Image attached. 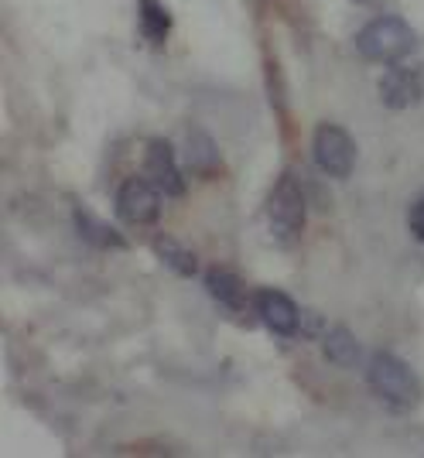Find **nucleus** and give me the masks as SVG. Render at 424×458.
Returning a JSON list of instances; mask_svg holds the SVG:
<instances>
[{
	"label": "nucleus",
	"instance_id": "obj_1",
	"mask_svg": "<svg viewBox=\"0 0 424 458\" xmlns=\"http://www.w3.org/2000/svg\"><path fill=\"white\" fill-rule=\"evenodd\" d=\"M367 383H369V390H373L390 411H397V414L414 411L424 397V386H421V380H418V373H414L404 360H397L394 352H377V356L369 360Z\"/></svg>",
	"mask_w": 424,
	"mask_h": 458
},
{
	"label": "nucleus",
	"instance_id": "obj_2",
	"mask_svg": "<svg viewBox=\"0 0 424 458\" xmlns=\"http://www.w3.org/2000/svg\"><path fill=\"white\" fill-rule=\"evenodd\" d=\"M414 45H418L414 28L397 14H380L369 24H363L356 35V52L367 62H380V65H394V62L407 58L414 52Z\"/></svg>",
	"mask_w": 424,
	"mask_h": 458
},
{
	"label": "nucleus",
	"instance_id": "obj_3",
	"mask_svg": "<svg viewBox=\"0 0 424 458\" xmlns=\"http://www.w3.org/2000/svg\"><path fill=\"white\" fill-rule=\"evenodd\" d=\"M267 229L277 243H294L305 229V191L294 172H284L267 199Z\"/></svg>",
	"mask_w": 424,
	"mask_h": 458
},
{
	"label": "nucleus",
	"instance_id": "obj_4",
	"mask_svg": "<svg viewBox=\"0 0 424 458\" xmlns=\"http://www.w3.org/2000/svg\"><path fill=\"white\" fill-rule=\"evenodd\" d=\"M311 157H315L318 172L343 182L356 168V140L339 123H318L315 137H311Z\"/></svg>",
	"mask_w": 424,
	"mask_h": 458
},
{
	"label": "nucleus",
	"instance_id": "obj_5",
	"mask_svg": "<svg viewBox=\"0 0 424 458\" xmlns=\"http://www.w3.org/2000/svg\"><path fill=\"white\" fill-rule=\"evenodd\" d=\"M116 219L127 226H151L161 216V191L151 178H127L114 199Z\"/></svg>",
	"mask_w": 424,
	"mask_h": 458
},
{
	"label": "nucleus",
	"instance_id": "obj_6",
	"mask_svg": "<svg viewBox=\"0 0 424 458\" xmlns=\"http://www.w3.org/2000/svg\"><path fill=\"white\" fill-rule=\"evenodd\" d=\"M253 311L260 315V322L267 325L274 335H298L301 332V308L291 301L284 291H274V287H260L253 291Z\"/></svg>",
	"mask_w": 424,
	"mask_h": 458
},
{
	"label": "nucleus",
	"instance_id": "obj_7",
	"mask_svg": "<svg viewBox=\"0 0 424 458\" xmlns=\"http://www.w3.org/2000/svg\"><path fill=\"white\" fill-rule=\"evenodd\" d=\"M144 174L155 182V189L161 195H185V174L178 168V157H174V148L172 140H165V137H155V140H148V151H144Z\"/></svg>",
	"mask_w": 424,
	"mask_h": 458
},
{
	"label": "nucleus",
	"instance_id": "obj_8",
	"mask_svg": "<svg viewBox=\"0 0 424 458\" xmlns=\"http://www.w3.org/2000/svg\"><path fill=\"white\" fill-rule=\"evenodd\" d=\"M380 99L386 110H407L424 99V69L418 65H390L380 79Z\"/></svg>",
	"mask_w": 424,
	"mask_h": 458
},
{
	"label": "nucleus",
	"instance_id": "obj_9",
	"mask_svg": "<svg viewBox=\"0 0 424 458\" xmlns=\"http://www.w3.org/2000/svg\"><path fill=\"white\" fill-rule=\"evenodd\" d=\"M72 226H76L79 240H86L89 247L97 250H127V240L116 233L110 223H103L99 216L86 209V206H76L72 209Z\"/></svg>",
	"mask_w": 424,
	"mask_h": 458
},
{
	"label": "nucleus",
	"instance_id": "obj_10",
	"mask_svg": "<svg viewBox=\"0 0 424 458\" xmlns=\"http://www.w3.org/2000/svg\"><path fill=\"white\" fill-rule=\"evenodd\" d=\"M172 11L161 0H137V31L148 45H165L172 35Z\"/></svg>",
	"mask_w": 424,
	"mask_h": 458
},
{
	"label": "nucleus",
	"instance_id": "obj_11",
	"mask_svg": "<svg viewBox=\"0 0 424 458\" xmlns=\"http://www.w3.org/2000/svg\"><path fill=\"white\" fill-rule=\"evenodd\" d=\"M185 144H189V172L199 174V178H216L223 172V161H219V151H216V140H212L206 131L192 127L185 134Z\"/></svg>",
	"mask_w": 424,
	"mask_h": 458
},
{
	"label": "nucleus",
	"instance_id": "obj_12",
	"mask_svg": "<svg viewBox=\"0 0 424 458\" xmlns=\"http://www.w3.org/2000/svg\"><path fill=\"white\" fill-rule=\"evenodd\" d=\"M206 291H209L219 305L230 308V311H240V308L247 305V287H243V281L226 267H212L209 274H206Z\"/></svg>",
	"mask_w": 424,
	"mask_h": 458
},
{
	"label": "nucleus",
	"instance_id": "obj_13",
	"mask_svg": "<svg viewBox=\"0 0 424 458\" xmlns=\"http://www.w3.org/2000/svg\"><path fill=\"white\" fill-rule=\"evenodd\" d=\"M322 339H326V343H322V349H326V360L332 366H343V369L360 366V360H363V349H360L356 335H352L349 328L335 325V328H332V332H326Z\"/></svg>",
	"mask_w": 424,
	"mask_h": 458
},
{
	"label": "nucleus",
	"instance_id": "obj_14",
	"mask_svg": "<svg viewBox=\"0 0 424 458\" xmlns=\"http://www.w3.org/2000/svg\"><path fill=\"white\" fill-rule=\"evenodd\" d=\"M155 253L157 260L165 264V267H172L178 277H195L199 274V260H195L192 250H185L178 240H172V236H155Z\"/></svg>",
	"mask_w": 424,
	"mask_h": 458
},
{
	"label": "nucleus",
	"instance_id": "obj_15",
	"mask_svg": "<svg viewBox=\"0 0 424 458\" xmlns=\"http://www.w3.org/2000/svg\"><path fill=\"white\" fill-rule=\"evenodd\" d=\"M407 226H411V233H414V240H421L424 243V199H418V202L411 206V212H407Z\"/></svg>",
	"mask_w": 424,
	"mask_h": 458
},
{
	"label": "nucleus",
	"instance_id": "obj_16",
	"mask_svg": "<svg viewBox=\"0 0 424 458\" xmlns=\"http://www.w3.org/2000/svg\"><path fill=\"white\" fill-rule=\"evenodd\" d=\"M356 4H369V0H356Z\"/></svg>",
	"mask_w": 424,
	"mask_h": 458
}]
</instances>
